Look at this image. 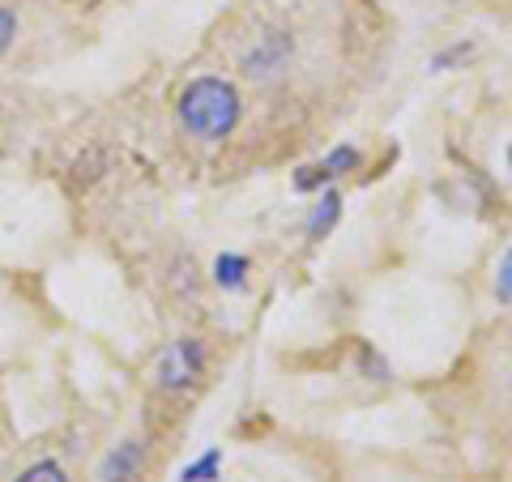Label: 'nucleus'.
<instances>
[{"instance_id": "1", "label": "nucleus", "mask_w": 512, "mask_h": 482, "mask_svg": "<svg viewBox=\"0 0 512 482\" xmlns=\"http://www.w3.org/2000/svg\"><path fill=\"white\" fill-rule=\"evenodd\" d=\"M239 90L231 82H222V77H197L184 94H180V120L192 137L201 141H222L235 133L239 124Z\"/></svg>"}, {"instance_id": "2", "label": "nucleus", "mask_w": 512, "mask_h": 482, "mask_svg": "<svg viewBox=\"0 0 512 482\" xmlns=\"http://www.w3.org/2000/svg\"><path fill=\"white\" fill-rule=\"evenodd\" d=\"M205 372V346L201 337H175L158 359V389L163 393H184L192 380Z\"/></svg>"}, {"instance_id": "3", "label": "nucleus", "mask_w": 512, "mask_h": 482, "mask_svg": "<svg viewBox=\"0 0 512 482\" xmlns=\"http://www.w3.org/2000/svg\"><path fill=\"white\" fill-rule=\"evenodd\" d=\"M286 60H291V35L274 30V35H265V39L244 56V73H248V77H274V73L286 69Z\"/></svg>"}, {"instance_id": "4", "label": "nucleus", "mask_w": 512, "mask_h": 482, "mask_svg": "<svg viewBox=\"0 0 512 482\" xmlns=\"http://www.w3.org/2000/svg\"><path fill=\"white\" fill-rule=\"evenodd\" d=\"M141 465H146V448H141V440H124V444H116V448H111V453L103 457L99 478H103V482H137Z\"/></svg>"}, {"instance_id": "5", "label": "nucleus", "mask_w": 512, "mask_h": 482, "mask_svg": "<svg viewBox=\"0 0 512 482\" xmlns=\"http://www.w3.org/2000/svg\"><path fill=\"white\" fill-rule=\"evenodd\" d=\"M338 218H342V197L333 188L320 192V201L312 205V218H308V235L312 239H325L333 227H338Z\"/></svg>"}, {"instance_id": "6", "label": "nucleus", "mask_w": 512, "mask_h": 482, "mask_svg": "<svg viewBox=\"0 0 512 482\" xmlns=\"http://www.w3.org/2000/svg\"><path fill=\"white\" fill-rule=\"evenodd\" d=\"M214 282L222 286V291H244L248 261H244V256H235V252H222L218 261H214Z\"/></svg>"}, {"instance_id": "7", "label": "nucleus", "mask_w": 512, "mask_h": 482, "mask_svg": "<svg viewBox=\"0 0 512 482\" xmlns=\"http://www.w3.org/2000/svg\"><path fill=\"white\" fill-rule=\"evenodd\" d=\"M222 474V453L218 448H210L201 461H192V465H184V474H180V482H214Z\"/></svg>"}, {"instance_id": "8", "label": "nucleus", "mask_w": 512, "mask_h": 482, "mask_svg": "<svg viewBox=\"0 0 512 482\" xmlns=\"http://www.w3.org/2000/svg\"><path fill=\"white\" fill-rule=\"evenodd\" d=\"M320 167L329 171V180H333V175H350V171H359V150L355 146H333Z\"/></svg>"}, {"instance_id": "9", "label": "nucleus", "mask_w": 512, "mask_h": 482, "mask_svg": "<svg viewBox=\"0 0 512 482\" xmlns=\"http://www.w3.org/2000/svg\"><path fill=\"white\" fill-rule=\"evenodd\" d=\"M325 184H329V171L320 167V163L295 171V188H299V192H316V188H325Z\"/></svg>"}, {"instance_id": "10", "label": "nucleus", "mask_w": 512, "mask_h": 482, "mask_svg": "<svg viewBox=\"0 0 512 482\" xmlns=\"http://www.w3.org/2000/svg\"><path fill=\"white\" fill-rule=\"evenodd\" d=\"M495 299H500V303H512V248L504 252L500 269H495Z\"/></svg>"}, {"instance_id": "11", "label": "nucleus", "mask_w": 512, "mask_h": 482, "mask_svg": "<svg viewBox=\"0 0 512 482\" xmlns=\"http://www.w3.org/2000/svg\"><path fill=\"white\" fill-rule=\"evenodd\" d=\"M18 482H69V478H64V470L56 461H39V465H30Z\"/></svg>"}, {"instance_id": "12", "label": "nucleus", "mask_w": 512, "mask_h": 482, "mask_svg": "<svg viewBox=\"0 0 512 482\" xmlns=\"http://www.w3.org/2000/svg\"><path fill=\"white\" fill-rule=\"evenodd\" d=\"M13 35H18V18H13L9 9H0V52H9Z\"/></svg>"}, {"instance_id": "13", "label": "nucleus", "mask_w": 512, "mask_h": 482, "mask_svg": "<svg viewBox=\"0 0 512 482\" xmlns=\"http://www.w3.org/2000/svg\"><path fill=\"white\" fill-rule=\"evenodd\" d=\"M466 56H470V47H448L444 56H436V73H444L453 60H466Z\"/></svg>"}, {"instance_id": "14", "label": "nucleus", "mask_w": 512, "mask_h": 482, "mask_svg": "<svg viewBox=\"0 0 512 482\" xmlns=\"http://www.w3.org/2000/svg\"><path fill=\"white\" fill-rule=\"evenodd\" d=\"M508 167H512V146H508Z\"/></svg>"}]
</instances>
